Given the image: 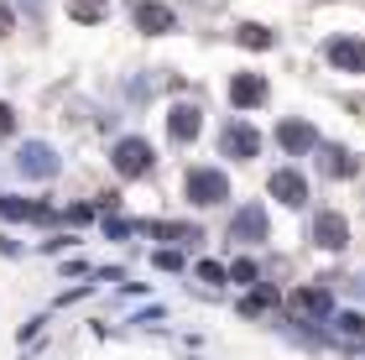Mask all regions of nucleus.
<instances>
[{"mask_svg": "<svg viewBox=\"0 0 365 360\" xmlns=\"http://www.w3.org/2000/svg\"><path fill=\"white\" fill-rule=\"evenodd\" d=\"M282 141H287L292 152H303V146L313 141V130H308V125H292V120H287V125H282Z\"/></svg>", "mask_w": 365, "mask_h": 360, "instance_id": "9d476101", "label": "nucleus"}, {"mask_svg": "<svg viewBox=\"0 0 365 360\" xmlns=\"http://www.w3.org/2000/svg\"><path fill=\"white\" fill-rule=\"evenodd\" d=\"M11 26H16V16H11V6H6V0H0V37H6Z\"/></svg>", "mask_w": 365, "mask_h": 360, "instance_id": "ddd939ff", "label": "nucleus"}, {"mask_svg": "<svg viewBox=\"0 0 365 360\" xmlns=\"http://www.w3.org/2000/svg\"><path fill=\"white\" fill-rule=\"evenodd\" d=\"M240 42H245V47H267L272 37H267V31H261V26H245V31H240Z\"/></svg>", "mask_w": 365, "mask_h": 360, "instance_id": "f8f14e48", "label": "nucleus"}, {"mask_svg": "<svg viewBox=\"0 0 365 360\" xmlns=\"http://www.w3.org/2000/svg\"><path fill=\"white\" fill-rule=\"evenodd\" d=\"M168 130H173L178 141H193V136H198V110H188V105L173 110V115H168Z\"/></svg>", "mask_w": 365, "mask_h": 360, "instance_id": "423d86ee", "label": "nucleus"}, {"mask_svg": "<svg viewBox=\"0 0 365 360\" xmlns=\"http://www.w3.org/2000/svg\"><path fill=\"white\" fill-rule=\"evenodd\" d=\"M26 173H53V157L42 146H26Z\"/></svg>", "mask_w": 365, "mask_h": 360, "instance_id": "9b49d317", "label": "nucleus"}, {"mask_svg": "<svg viewBox=\"0 0 365 360\" xmlns=\"http://www.w3.org/2000/svg\"><path fill=\"white\" fill-rule=\"evenodd\" d=\"M235 105H261V94H267V84H261V78H235Z\"/></svg>", "mask_w": 365, "mask_h": 360, "instance_id": "0eeeda50", "label": "nucleus"}, {"mask_svg": "<svg viewBox=\"0 0 365 360\" xmlns=\"http://www.w3.org/2000/svg\"><path fill=\"white\" fill-rule=\"evenodd\" d=\"M225 152L230 157H256L261 152V136L251 125H235V130H225Z\"/></svg>", "mask_w": 365, "mask_h": 360, "instance_id": "7ed1b4c3", "label": "nucleus"}, {"mask_svg": "<svg viewBox=\"0 0 365 360\" xmlns=\"http://www.w3.org/2000/svg\"><path fill=\"white\" fill-rule=\"evenodd\" d=\"M319 245H344V220L339 215H319Z\"/></svg>", "mask_w": 365, "mask_h": 360, "instance_id": "6e6552de", "label": "nucleus"}, {"mask_svg": "<svg viewBox=\"0 0 365 360\" xmlns=\"http://www.w3.org/2000/svg\"><path fill=\"white\" fill-rule=\"evenodd\" d=\"M329 58H334V63H350V68H365V47H360V42H334V47H329Z\"/></svg>", "mask_w": 365, "mask_h": 360, "instance_id": "1a4fd4ad", "label": "nucleus"}, {"mask_svg": "<svg viewBox=\"0 0 365 360\" xmlns=\"http://www.w3.org/2000/svg\"><path fill=\"white\" fill-rule=\"evenodd\" d=\"M188 199H193V204H220V199H225V178L209 173V168H198V173L188 178Z\"/></svg>", "mask_w": 365, "mask_h": 360, "instance_id": "f03ea898", "label": "nucleus"}, {"mask_svg": "<svg viewBox=\"0 0 365 360\" xmlns=\"http://www.w3.org/2000/svg\"><path fill=\"white\" fill-rule=\"evenodd\" d=\"M11 125H16V115H11V105H0V136H11Z\"/></svg>", "mask_w": 365, "mask_h": 360, "instance_id": "4468645a", "label": "nucleus"}, {"mask_svg": "<svg viewBox=\"0 0 365 360\" xmlns=\"http://www.w3.org/2000/svg\"><path fill=\"white\" fill-rule=\"evenodd\" d=\"M272 193H277L282 204H303V199H308V183H303L297 173H277V178H272Z\"/></svg>", "mask_w": 365, "mask_h": 360, "instance_id": "20e7f679", "label": "nucleus"}, {"mask_svg": "<svg viewBox=\"0 0 365 360\" xmlns=\"http://www.w3.org/2000/svg\"><path fill=\"white\" fill-rule=\"evenodd\" d=\"M115 168H120L125 178H146L152 173V146L146 141H120L115 146Z\"/></svg>", "mask_w": 365, "mask_h": 360, "instance_id": "f257e3e1", "label": "nucleus"}, {"mask_svg": "<svg viewBox=\"0 0 365 360\" xmlns=\"http://www.w3.org/2000/svg\"><path fill=\"white\" fill-rule=\"evenodd\" d=\"M141 31H173V11L168 6H136Z\"/></svg>", "mask_w": 365, "mask_h": 360, "instance_id": "39448f33", "label": "nucleus"}]
</instances>
